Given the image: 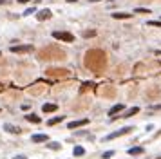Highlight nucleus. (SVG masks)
Listing matches in <instances>:
<instances>
[{
	"instance_id": "dca6fc26",
	"label": "nucleus",
	"mask_w": 161,
	"mask_h": 159,
	"mask_svg": "<svg viewBox=\"0 0 161 159\" xmlns=\"http://www.w3.org/2000/svg\"><path fill=\"white\" fill-rule=\"evenodd\" d=\"M47 148H51V150H60V148H62V145H60V143H56V141H53V143H49V145H47Z\"/></svg>"
},
{
	"instance_id": "9d476101",
	"label": "nucleus",
	"mask_w": 161,
	"mask_h": 159,
	"mask_svg": "<svg viewBox=\"0 0 161 159\" xmlns=\"http://www.w3.org/2000/svg\"><path fill=\"white\" fill-rule=\"evenodd\" d=\"M127 152H129V156H140V154L145 152V148H143V147H132V148H129Z\"/></svg>"
},
{
	"instance_id": "b1692460",
	"label": "nucleus",
	"mask_w": 161,
	"mask_h": 159,
	"mask_svg": "<svg viewBox=\"0 0 161 159\" xmlns=\"http://www.w3.org/2000/svg\"><path fill=\"white\" fill-rule=\"evenodd\" d=\"M67 2H69V4H74V2H76V0H67Z\"/></svg>"
},
{
	"instance_id": "20e7f679",
	"label": "nucleus",
	"mask_w": 161,
	"mask_h": 159,
	"mask_svg": "<svg viewBox=\"0 0 161 159\" xmlns=\"http://www.w3.org/2000/svg\"><path fill=\"white\" fill-rule=\"evenodd\" d=\"M87 123H89V119H87V118H83V119H76V121L67 123V129H69V130H72V129H78V127H85Z\"/></svg>"
},
{
	"instance_id": "ddd939ff",
	"label": "nucleus",
	"mask_w": 161,
	"mask_h": 159,
	"mask_svg": "<svg viewBox=\"0 0 161 159\" xmlns=\"http://www.w3.org/2000/svg\"><path fill=\"white\" fill-rule=\"evenodd\" d=\"M25 119L27 121H31V123H40L42 119H40V116H36V114H27L25 116Z\"/></svg>"
},
{
	"instance_id": "f8f14e48",
	"label": "nucleus",
	"mask_w": 161,
	"mask_h": 159,
	"mask_svg": "<svg viewBox=\"0 0 161 159\" xmlns=\"http://www.w3.org/2000/svg\"><path fill=\"white\" fill-rule=\"evenodd\" d=\"M138 112H140V109H138V107H132V109H129V110H127L123 116H120V118H132V116L138 114Z\"/></svg>"
},
{
	"instance_id": "6e6552de",
	"label": "nucleus",
	"mask_w": 161,
	"mask_h": 159,
	"mask_svg": "<svg viewBox=\"0 0 161 159\" xmlns=\"http://www.w3.org/2000/svg\"><path fill=\"white\" fill-rule=\"evenodd\" d=\"M56 109H58L56 103H43V105H42V110H43L45 114H49V112H56Z\"/></svg>"
},
{
	"instance_id": "f3484780",
	"label": "nucleus",
	"mask_w": 161,
	"mask_h": 159,
	"mask_svg": "<svg viewBox=\"0 0 161 159\" xmlns=\"http://www.w3.org/2000/svg\"><path fill=\"white\" fill-rule=\"evenodd\" d=\"M112 156H114V150H107V152H103V156H101V157H103V159H111Z\"/></svg>"
},
{
	"instance_id": "6ab92c4d",
	"label": "nucleus",
	"mask_w": 161,
	"mask_h": 159,
	"mask_svg": "<svg viewBox=\"0 0 161 159\" xmlns=\"http://www.w3.org/2000/svg\"><path fill=\"white\" fill-rule=\"evenodd\" d=\"M34 11H36L34 7H29V9H25V11H24V16H29V14H33Z\"/></svg>"
},
{
	"instance_id": "9b49d317",
	"label": "nucleus",
	"mask_w": 161,
	"mask_h": 159,
	"mask_svg": "<svg viewBox=\"0 0 161 159\" xmlns=\"http://www.w3.org/2000/svg\"><path fill=\"white\" fill-rule=\"evenodd\" d=\"M130 16H132L130 13H123V11L121 13H118V11L112 13V18H116V20H125V18H130Z\"/></svg>"
},
{
	"instance_id": "0eeeda50",
	"label": "nucleus",
	"mask_w": 161,
	"mask_h": 159,
	"mask_svg": "<svg viewBox=\"0 0 161 159\" xmlns=\"http://www.w3.org/2000/svg\"><path fill=\"white\" fill-rule=\"evenodd\" d=\"M53 14H51V11L49 9H42V11H38V14H36V18L42 22V20H49Z\"/></svg>"
},
{
	"instance_id": "5701e85b",
	"label": "nucleus",
	"mask_w": 161,
	"mask_h": 159,
	"mask_svg": "<svg viewBox=\"0 0 161 159\" xmlns=\"http://www.w3.org/2000/svg\"><path fill=\"white\" fill-rule=\"evenodd\" d=\"M16 2H20V4H27V2H31V0H16Z\"/></svg>"
},
{
	"instance_id": "4468645a",
	"label": "nucleus",
	"mask_w": 161,
	"mask_h": 159,
	"mask_svg": "<svg viewBox=\"0 0 161 159\" xmlns=\"http://www.w3.org/2000/svg\"><path fill=\"white\" fill-rule=\"evenodd\" d=\"M72 154H74V157H82V156L85 154V148H83V147H74Z\"/></svg>"
},
{
	"instance_id": "f03ea898",
	"label": "nucleus",
	"mask_w": 161,
	"mask_h": 159,
	"mask_svg": "<svg viewBox=\"0 0 161 159\" xmlns=\"http://www.w3.org/2000/svg\"><path fill=\"white\" fill-rule=\"evenodd\" d=\"M132 130H134V127H123V129H120V130H116V132H111L109 136H105V141L116 139V138H120V136H125V134H129V132H132Z\"/></svg>"
},
{
	"instance_id": "a211bd4d",
	"label": "nucleus",
	"mask_w": 161,
	"mask_h": 159,
	"mask_svg": "<svg viewBox=\"0 0 161 159\" xmlns=\"http://www.w3.org/2000/svg\"><path fill=\"white\" fill-rule=\"evenodd\" d=\"M134 11L136 13H147V14H150V9H145V7H136Z\"/></svg>"
},
{
	"instance_id": "1a4fd4ad",
	"label": "nucleus",
	"mask_w": 161,
	"mask_h": 159,
	"mask_svg": "<svg viewBox=\"0 0 161 159\" xmlns=\"http://www.w3.org/2000/svg\"><path fill=\"white\" fill-rule=\"evenodd\" d=\"M4 130H7L9 134H20V129L14 127V125H11V123H5L4 125Z\"/></svg>"
},
{
	"instance_id": "423d86ee",
	"label": "nucleus",
	"mask_w": 161,
	"mask_h": 159,
	"mask_svg": "<svg viewBox=\"0 0 161 159\" xmlns=\"http://www.w3.org/2000/svg\"><path fill=\"white\" fill-rule=\"evenodd\" d=\"M123 109H125V105H123V103H118V105H114V107L109 109V116H111V118H116V114L121 112Z\"/></svg>"
},
{
	"instance_id": "39448f33",
	"label": "nucleus",
	"mask_w": 161,
	"mask_h": 159,
	"mask_svg": "<svg viewBox=\"0 0 161 159\" xmlns=\"http://www.w3.org/2000/svg\"><path fill=\"white\" fill-rule=\"evenodd\" d=\"M31 141L33 143H47L49 141V136L47 134H33L31 136Z\"/></svg>"
},
{
	"instance_id": "4be33fe9",
	"label": "nucleus",
	"mask_w": 161,
	"mask_h": 159,
	"mask_svg": "<svg viewBox=\"0 0 161 159\" xmlns=\"http://www.w3.org/2000/svg\"><path fill=\"white\" fill-rule=\"evenodd\" d=\"M13 159H27V157H25V156H14Z\"/></svg>"
},
{
	"instance_id": "2eb2a0df",
	"label": "nucleus",
	"mask_w": 161,
	"mask_h": 159,
	"mask_svg": "<svg viewBox=\"0 0 161 159\" xmlns=\"http://www.w3.org/2000/svg\"><path fill=\"white\" fill-rule=\"evenodd\" d=\"M60 121H63V116H56V118H51V119L47 121V125H49V127H53V125H56V123H60Z\"/></svg>"
},
{
	"instance_id": "a878e982",
	"label": "nucleus",
	"mask_w": 161,
	"mask_h": 159,
	"mask_svg": "<svg viewBox=\"0 0 161 159\" xmlns=\"http://www.w3.org/2000/svg\"><path fill=\"white\" fill-rule=\"evenodd\" d=\"M4 2H5V0H0V4H4Z\"/></svg>"
},
{
	"instance_id": "f257e3e1",
	"label": "nucleus",
	"mask_w": 161,
	"mask_h": 159,
	"mask_svg": "<svg viewBox=\"0 0 161 159\" xmlns=\"http://www.w3.org/2000/svg\"><path fill=\"white\" fill-rule=\"evenodd\" d=\"M53 38L62 40V42H65V43L74 42V34H72V33H67V31H53Z\"/></svg>"
},
{
	"instance_id": "412c9836",
	"label": "nucleus",
	"mask_w": 161,
	"mask_h": 159,
	"mask_svg": "<svg viewBox=\"0 0 161 159\" xmlns=\"http://www.w3.org/2000/svg\"><path fill=\"white\" fill-rule=\"evenodd\" d=\"M83 36H85V38H89V36H96V31H85Z\"/></svg>"
},
{
	"instance_id": "aec40b11",
	"label": "nucleus",
	"mask_w": 161,
	"mask_h": 159,
	"mask_svg": "<svg viewBox=\"0 0 161 159\" xmlns=\"http://www.w3.org/2000/svg\"><path fill=\"white\" fill-rule=\"evenodd\" d=\"M149 25H154V27H161V22H159V20H150V22H149Z\"/></svg>"
},
{
	"instance_id": "7ed1b4c3",
	"label": "nucleus",
	"mask_w": 161,
	"mask_h": 159,
	"mask_svg": "<svg viewBox=\"0 0 161 159\" xmlns=\"http://www.w3.org/2000/svg\"><path fill=\"white\" fill-rule=\"evenodd\" d=\"M33 49H34L33 45H13L9 51L11 52H31Z\"/></svg>"
},
{
	"instance_id": "393cba45",
	"label": "nucleus",
	"mask_w": 161,
	"mask_h": 159,
	"mask_svg": "<svg viewBox=\"0 0 161 159\" xmlns=\"http://www.w3.org/2000/svg\"><path fill=\"white\" fill-rule=\"evenodd\" d=\"M89 2H92V4H94V2H100V0H89Z\"/></svg>"
}]
</instances>
